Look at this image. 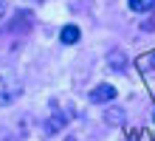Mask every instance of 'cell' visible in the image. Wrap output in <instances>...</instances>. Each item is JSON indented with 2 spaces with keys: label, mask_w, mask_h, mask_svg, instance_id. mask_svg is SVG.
I'll return each mask as SVG.
<instances>
[{
  "label": "cell",
  "mask_w": 155,
  "mask_h": 141,
  "mask_svg": "<svg viewBox=\"0 0 155 141\" xmlns=\"http://www.w3.org/2000/svg\"><path fill=\"white\" fill-rule=\"evenodd\" d=\"M90 102H96V105H99V102H113L116 99V88H113V85H96V88L93 90H90V96H87Z\"/></svg>",
  "instance_id": "1"
},
{
  "label": "cell",
  "mask_w": 155,
  "mask_h": 141,
  "mask_svg": "<svg viewBox=\"0 0 155 141\" xmlns=\"http://www.w3.org/2000/svg\"><path fill=\"white\" fill-rule=\"evenodd\" d=\"M107 65H110L113 71H118V73H121V68L127 65V56H124V51H118V48L107 51Z\"/></svg>",
  "instance_id": "2"
},
{
  "label": "cell",
  "mask_w": 155,
  "mask_h": 141,
  "mask_svg": "<svg viewBox=\"0 0 155 141\" xmlns=\"http://www.w3.org/2000/svg\"><path fill=\"white\" fill-rule=\"evenodd\" d=\"M79 28L76 25H65L62 28V34H59V40H62V45H74V42H79Z\"/></svg>",
  "instance_id": "3"
},
{
  "label": "cell",
  "mask_w": 155,
  "mask_h": 141,
  "mask_svg": "<svg viewBox=\"0 0 155 141\" xmlns=\"http://www.w3.org/2000/svg\"><path fill=\"white\" fill-rule=\"evenodd\" d=\"M65 121H68V116H62V113L57 110V113H54V116L48 119V124H45V130H48V133H59V130L65 127Z\"/></svg>",
  "instance_id": "4"
},
{
  "label": "cell",
  "mask_w": 155,
  "mask_h": 141,
  "mask_svg": "<svg viewBox=\"0 0 155 141\" xmlns=\"http://www.w3.org/2000/svg\"><path fill=\"white\" fill-rule=\"evenodd\" d=\"M104 121H107V124H113V127L124 124V110L121 107H110V110L104 113Z\"/></svg>",
  "instance_id": "5"
},
{
  "label": "cell",
  "mask_w": 155,
  "mask_h": 141,
  "mask_svg": "<svg viewBox=\"0 0 155 141\" xmlns=\"http://www.w3.org/2000/svg\"><path fill=\"white\" fill-rule=\"evenodd\" d=\"M130 8L138 12V14H147V12L155 8V0H130Z\"/></svg>",
  "instance_id": "6"
},
{
  "label": "cell",
  "mask_w": 155,
  "mask_h": 141,
  "mask_svg": "<svg viewBox=\"0 0 155 141\" xmlns=\"http://www.w3.org/2000/svg\"><path fill=\"white\" fill-rule=\"evenodd\" d=\"M6 8H8V3H6V0H0V17L6 14Z\"/></svg>",
  "instance_id": "7"
}]
</instances>
